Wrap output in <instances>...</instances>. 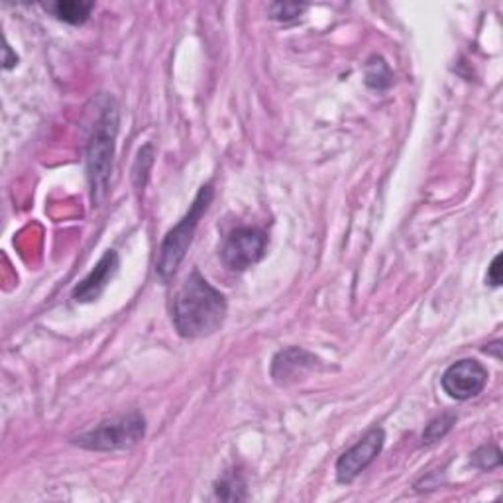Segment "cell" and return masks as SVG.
I'll return each instance as SVG.
<instances>
[{"mask_svg":"<svg viewBox=\"0 0 503 503\" xmlns=\"http://www.w3.org/2000/svg\"><path fill=\"white\" fill-rule=\"evenodd\" d=\"M307 11V4H284V3H276L270 6V14L273 20L279 22H295L299 20V16Z\"/></svg>","mask_w":503,"mask_h":503,"instance_id":"obj_16","label":"cell"},{"mask_svg":"<svg viewBox=\"0 0 503 503\" xmlns=\"http://www.w3.org/2000/svg\"><path fill=\"white\" fill-rule=\"evenodd\" d=\"M485 281H488L492 287L501 286V254H498L496 258H493L492 266L488 268V278H485Z\"/></svg>","mask_w":503,"mask_h":503,"instance_id":"obj_17","label":"cell"},{"mask_svg":"<svg viewBox=\"0 0 503 503\" xmlns=\"http://www.w3.org/2000/svg\"><path fill=\"white\" fill-rule=\"evenodd\" d=\"M152 164H154V148H152V144H148L138 152V160L134 165V183H136L138 189H142L146 185L148 175H149V167H152Z\"/></svg>","mask_w":503,"mask_h":503,"instance_id":"obj_15","label":"cell"},{"mask_svg":"<svg viewBox=\"0 0 503 503\" xmlns=\"http://www.w3.org/2000/svg\"><path fill=\"white\" fill-rule=\"evenodd\" d=\"M319 358L309 354L307 350L291 347L281 350L276 354L271 362V377L276 379L278 384H286L289 379H295L297 376H301L307 370H311L315 366H319Z\"/></svg>","mask_w":503,"mask_h":503,"instance_id":"obj_9","label":"cell"},{"mask_svg":"<svg viewBox=\"0 0 503 503\" xmlns=\"http://www.w3.org/2000/svg\"><path fill=\"white\" fill-rule=\"evenodd\" d=\"M118 254L114 250L104 252L103 258L96 262L93 271L87 276L81 284L73 289V299L77 303H91L95 299H99L101 293L111 284V279L117 276L118 271Z\"/></svg>","mask_w":503,"mask_h":503,"instance_id":"obj_8","label":"cell"},{"mask_svg":"<svg viewBox=\"0 0 503 503\" xmlns=\"http://www.w3.org/2000/svg\"><path fill=\"white\" fill-rule=\"evenodd\" d=\"M266 246L268 236L260 228H236L225 240L223 248H220V260L231 271H246L263 258Z\"/></svg>","mask_w":503,"mask_h":503,"instance_id":"obj_5","label":"cell"},{"mask_svg":"<svg viewBox=\"0 0 503 503\" xmlns=\"http://www.w3.org/2000/svg\"><path fill=\"white\" fill-rule=\"evenodd\" d=\"M470 461L480 470H493L501 464V450L496 445H484L476 450Z\"/></svg>","mask_w":503,"mask_h":503,"instance_id":"obj_14","label":"cell"},{"mask_svg":"<svg viewBox=\"0 0 503 503\" xmlns=\"http://www.w3.org/2000/svg\"><path fill=\"white\" fill-rule=\"evenodd\" d=\"M499 350H501V342H499V340H498V342H493V344H490V347L485 348V352H493V354H496V358H498V360L501 358V352H499Z\"/></svg>","mask_w":503,"mask_h":503,"instance_id":"obj_18","label":"cell"},{"mask_svg":"<svg viewBox=\"0 0 503 503\" xmlns=\"http://www.w3.org/2000/svg\"><path fill=\"white\" fill-rule=\"evenodd\" d=\"M144 435L146 419L138 411H132L128 415L103 421L101 425L75 437L73 443L87 450H96V453H112V450L132 448L144 438Z\"/></svg>","mask_w":503,"mask_h":503,"instance_id":"obj_4","label":"cell"},{"mask_svg":"<svg viewBox=\"0 0 503 503\" xmlns=\"http://www.w3.org/2000/svg\"><path fill=\"white\" fill-rule=\"evenodd\" d=\"M226 311V297L193 270L173 299L171 316L183 339H202L220 329Z\"/></svg>","mask_w":503,"mask_h":503,"instance_id":"obj_1","label":"cell"},{"mask_svg":"<svg viewBox=\"0 0 503 503\" xmlns=\"http://www.w3.org/2000/svg\"><path fill=\"white\" fill-rule=\"evenodd\" d=\"M440 384L453 400H472V397L480 395L488 384V370L478 360L464 358L446 368V372L440 377Z\"/></svg>","mask_w":503,"mask_h":503,"instance_id":"obj_6","label":"cell"},{"mask_svg":"<svg viewBox=\"0 0 503 503\" xmlns=\"http://www.w3.org/2000/svg\"><path fill=\"white\" fill-rule=\"evenodd\" d=\"M393 83V73L390 65L382 57L374 56L366 65V85L372 89H387Z\"/></svg>","mask_w":503,"mask_h":503,"instance_id":"obj_12","label":"cell"},{"mask_svg":"<svg viewBox=\"0 0 503 503\" xmlns=\"http://www.w3.org/2000/svg\"><path fill=\"white\" fill-rule=\"evenodd\" d=\"M99 112L87 138V175L91 183L93 201L99 202L107 191L112 171L114 142L118 134V109L112 96H101Z\"/></svg>","mask_w":503,"mask_h":503,"instance_id":"obj_2","label":"cell"},{"mask_svg":"<svg viewBox=\"0 0 503 503\" xmlns=\"http://www.w3.org/2000/svg\"><path fill=\"white\" fill-rule=\"evenodd\" d=\"M385 443L384 429H372L362 437L358 443L347 450L337 461V480L340 484L354 482L358 476L372 464L377 454L382 453Z\"/></svg>","mask_w":503,"mask_h":503,"instance_id":"obj_7","label":"cell"},{"mask_svg":"<svg viewBox=\"0 0 503 503\" xmlns=\"http://www.w3.org/2000/svg\"><path fill=\"white\" fill-rule=\"evenodd\" d=\"M46 8L54 12V16H57L61 22L79 26L89 20L95 3H77V0H69V3H56Z\"/></svg>","mask_w":503,"mask_h":503,"instance_id":"obj_10","label":"cell"},{"mask_svg":"<svg viewBox=\"0 0 503 503\" xmlns=\"http://www.w3.org/2000/svg\"><path fill=\"white\" fill-rule=\"evenodd\" d=\"M215 496L225 501L246 499V482L238 472H226L223 478L215 484Z\"/></svg>","mask_w":503,"mask_h":503,"instance_id":"obj_11","label":"cell"},{"mask_svg":"<svg viewBox=\"0 0 503 503\" xmlns=\"http://www.w3.org/2000/svg\"><path fill=\"white\" fill-rule=\"evenodd\" d=\"M213 197H215L213 185L210 183L202 185L195 201H193V205L189 207L187 215H185L179 223L165 234L164 242L160 246V254H157L156 260L157 278L165 281V284L175 276V271H178V268L181 266L185 254H187L189 246L193 242V236H195L201 218L205 217L210 202H213Z\"/></svg>","mask_w":503,"mask_h":503,"instance_id":"obj_3","label":"cell"},{"mask_svg":"<svg viewBox=\"0 0 503 503\" xmlns=\"http://www.w3.org/2000/svg\"><path fill=\"white\" fill-rule=\"evenodd\" d=\"M456 423L454 413H443L438 417L432 419L427 429L423 431V445H435L440 438H445L450 431H453Z\"/></svg>","mask_w":503,"mask_h":503,"instance_id":"obj_13","label":"cell"}]
</instances>
